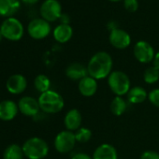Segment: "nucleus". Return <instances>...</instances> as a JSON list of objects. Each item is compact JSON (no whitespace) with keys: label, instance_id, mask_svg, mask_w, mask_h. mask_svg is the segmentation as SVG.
Returning <instances> with one entry per match:
<instances>
[{"label":"nucleus","instance_id":"nucleus-1","mask_svg":"<svg viewBox=\"0 0 159 159\" xmlns=\"http://www.w3.org/2000/svg\"><path fill=\"white\" fill-rule=\"evenodd\" d=\"M113 61L110 53L106 52H98L95 53L88 62L87 71L88 75L94 79L103 80L112 72Z\"/></svg>","mask_w":159,"mask_h":159},{"label":"nucleus","instance_id":"nucleus-2","mask_svg":"<svg viewBox=\"0 0 159 159\" xmlns=\"http://www.w3.org/2000/svg\"><path fill=\"white\" fill-rule=\"evenodd\" d=\"M39 104L42 111L46 113H57L63 110L65 101L59 93L53 90H49L40 94L39 98Z\"/></svg>","mask_w":159,"mask_h":159},{"label":"nucleus","instance_id":"nucleus-3","mask_svg":"<svg viewBox=\"0 0 159 159\" xmlns=\"http://www.w3.org/2000/svg\"><path fill=\"white\" fill-rule=\"evenodd\" d=\"M25 156L29 159H43L49 152L48 143L38 137L28 139L22 146Z\"/></svg>","mask_w":159,"mask_h":159},{"label":"nucleus","instance_id":"nucleus-4","mask_svg":"<svg viewBox=\"0 0 159 159\" xmlns=\"http://www.w3.org/2000/svg\"><path fill=\"white\" fill-rule=\"evenodd\" d=\"M108 84L110 89L116 97L127 95L130 88V79L123 71L114 70L108 77Z\"/></svg>","mask_w":159,"mask_h":159},{"label":"nucleus","instance_id":"nucleus-5","mask_svg":"<svg viewBox=\"0 0 159 159\" xmlns=\"http://www.w3.org/2000/svg\"><path fill=\"white\" fill-rule=\"evenodd\" d=\"M0 30L5 39L12 41L20 40L25 32L23 24L18 19L13 17L6 19L0 26Z\"/></svg>","mask_w":159,"mask_h":159},{"label":"nucleus","instance_id":"nucleus-6","mask_svg":"<svg viewBox=\"0 0 159 159\" xmlns=\"http://www.w3.org/2000/svg\"><path fill=\"white\" fill-rule=\"evenodd\" d=\"M75 133L64 130L57 134L54 139V148L60 153H67L73 150L76 144Z\"/></svg>","mask_w":159,"mask_h":159},{"label":"nucleus","instance_id":"nucleus-7","mask_svg":"<svg viewBox=\"0 0 159 159\" xmlns=\"http://www.w3.org/2000/svg\"><path fill=\"white\" fill-rule=\"evenodd\" d=\"M40 15L47 22H54L62 15V7L57 0H45L40 6Z\"/></svg>","mask_w":159,"mask_h":159},{"label":"nucleus","instance_id":"nucleus-8","mask_svg":"<svg viewBox=\"0 0 159 159\" xmlns=\"http://www.w3.org/2000/svg\"><path fill=\"white\" fill-rule=\"evenodd\" d=\"M27 31L31 38L35 39H43L49 36L51 32V25L46 20L37 18L29 23Z\"/></svg>","mask_w":159,"mask_h":159},{"label":"nucleus","instance_id":"nucleus-9","mask_svg":"<svg viewBox=\"0 0 159 159\" xmlns=\"http://www.w3.org/2000/svg\"><path fill=\"white\" fill-rule=\"evenodd\" d=\"M134 56L141 64H148L153 61L155 53L152 46L144 40L138 41L134 46Z\"/></svg>","mask_w":159,"mask_h":159},{"label":"nucleus","instance_id":"nucleus-10","mask_svg":"<svg viewBox=\"0 0 159 159\" xmlns=\"http://www.w3.org/2000/svg\"><path fill=\"white\" fill-rule=\"evenodd\" d=\"M109 40L111 46L119 50H124L127 48L131 43L130 35L126 31L120 28H115L111 31Z\"/></svg>","mask_w":159,"mask_h":159},{"label":"nucleus","instance_id":"nucleus-11","mask_svg":"<svg viewBox=\"0 0 159 159\" xmlns=\"http://www.w3.org/2000/svg\"><path fill=\"white\" fill-rule=\"evenodd\" d=\"M19 111L25 116L33 117L36 116L40 108L39 104V100L32 97H24L18 102Z\"/></svg>","mask_w":159,"mask_h":159},{"label":"nucleus","instance_id":"nucleus-12","mask_svg":"<svg viewBox=\"0 0 159 159\" xmlns=\"http://www.w3.org/2000/svg\"><path fill=\"white\" fill-rule=\"evenodd\" d=\"M7 90L13 95H19L25 92L27 87V81L25 76L21 74L11 75L6 84Z\"/></svg>","mask_w":159,"mask_h":159},{"label":"nucleus","instance_id":"nucleus-13","mask_svg":"<svg viewBox=\"0 0 159 159\" xmlns=\"http://www.w3.org/2000/svg\"><path fill=\"white\" fill-rule=\"evenodd\" d=\"M82 121H83V116L82 113L80 112V111L77 109H72L68 111L65 115L64 124L66 130L74 132L81 127Z\"/></svg>","mask_w":159,"mask_h":159},{"label":"nucleus","instance_id":"nucleus-14","mask_svg":"<svg viewBox=\"0 0 159 159\" xmlns=\"http://www.w3.org/2000/svg\"><path fill=\"white\" fill-rule=\"evenodd\" d=\"M78 89H79V92L81 93V95L85 98L93 97L98 91L97 80L90 77L89 75L86 76L85 78L82 79L81 81L79 82Z\"/></svg>","mask_w":159,"mask_h":159},{"label":"nucleus","instance_id":"nucleus-15","mask_svg":"<svg viewBox=\"0 0 159 159\" xmlns=\"http://www.w3.org/2000/svg\"><path fill=\"white\" fill-rule=\"evenodd\" d=\"M19 111L18 105L12 100H3L0 102V120L11 121Z\"/></svg>","mask_w":159,"mask_h":159},{"label":"nucleus","instance_id":"nucleus-16","mask_svg":"<svg viewBox=\"0 0 159 159\" xmlns=\"http://www.w3.org/2000/svg\"><path fill=\"white\" fill-rule=\"evenodd\" d=\"M66 75L72 81H81L82 79L88 76L87 66L81 63H72L66 68Z\"/></svg>","mask_w":159,"mask_h":159},{"label":"nucleus","instance_id":"nucleus-17","mask_svg":"<svg viewBox=\"0 0 159 159\" xmlns=\"http://www.w3.org/2000/svg\"><path fill=\"white\" fill-rule=\"evenodd\" d=\"M93 159H118V153L111 144L103 143L95 150Z\"/></svg>","mask_w":159,"mask_h":159},{"label":"nucleus","instance_id":"nucleus-18","mask_svg":"<svg viewBox=\"0 0 159 159\" xmlns=\"http://www.w3.org/2000/svg\"><path fill=\"white\" fill-rule=\"evenodd\" d=\"M73 29L69 25L61 24L53 30V38L59 43H66L72 38Z\"/></svg>","mask_w":159,"mask_h":159},{"label":"nucleus","instance_id":"nucleus-19","mask_svg":"<svg viewBox=\"0 0 159 159\" xmlns=\"http://www.w3.org/2000/svg\"><path fill=\"white\" fill-rule=\"evenodd\" d=\"M20 9V0H0V16L11 17Z\"/></svg>","mask_w":159,"mask_h":159},{"label":"nucleus","instance_id":"nucleus-20","mask_svg":"<svg viewBox=\"0 0 159 159\" xmlns=\"http://www.w3.org/2000/svg\"><path fill=\"white\" fill-rule=\"evenodd\" d=\"M148 98V94L146 90L140 86L133 87L129 90L127 94V100L131 104H140Z\"/></svg>","mask_w":159,"mask_h":159},{"label":"nucleus","instance_id":"nucleus-21","mask_svg":"<svg viewBox=\"0 0 159 159\" xmlns=\"http://www.w3.org/2000/svg\"><path fill=\"white\" fill-rule=\"evenodd\" d=\"M111 111L115 116H121L123 115L126 109H127V103L122 97H115L111 103Z\"/></svg>","mask_w":159,"mask_h":159},{"label":"nucleus","instance_id":"nucleus-22","mask_svg":"<svg viewBox=\"0 0 159 159\" xmlns=\"http://www.w3.org/2000/svg\"><path fill=\"white\" fill-rule=\"evenodd\" d=\"M25 156L23 148L18 144H11L3 153V159H23Z\"/></svg>","mask_w":159,"mask_h":159},{"label":"nucleus","instance_id":"nucleus-23","mask_svg":"<svg viewBox=\"0 0 159 159\" xmlns=\"http://www.w3.org/2000/svg\"><path fill=\"white\" fill-rule=\"evenodd\" d=\"M34 85H35V88L37 89V91H39L40 94H42V93H45L50 90L51 81L46 75L39 74L35 78Z\"/></svg>","mask_w":159,"mask_h":159},{"label":"nucleus","instance_id":"nucleus-24","mask_svg":"<svg viewBox=\"0 0 159 159\" xmlns=\"http://www.w3.org/2000/svg\"><path fill=\"white\" fill-rule=\"evenodd\" d=\"M143 80L148 84H153L159 80V69L154 66L145 69L143 73Z\"/></svg>","mask_w":159,"mask_h":159},{"label":"nucleus","instance_id":"nucleus-25","mask_svg":"<svg viewBox=\"0 0 159 159\" xmlns=\"http://www.w3.org/2000/svg\"><path fill=\"white\" fill-rule=\"evenodd\" d=\"M75 138L79 143H86L92 138V131L87 127H80L75 133Z\"/></svg>","mask_w":159,"mask_h":159},{"label":"nucleus","instance_id":"nucleus-26","mask_svg":"<svg viewBox=\"0 0 159 159\" xmlns=\"http://www.w3.org/2000/svg\"><path fill=\"white\" fill-rule=\"evenodd\" d=\"M148 99L153 106L159 108V88L152 90L148 94Z\"/></svg>","mask_w":159,"mask_h":159},{"label":"nucleus","instance_id":"nucleus-27","mask_svg":"<svg viewBox=\"0 0 159 159\" xmlns=\"http://www.w3.org/2000/svg\"><path fill=\"white\" fill-rule=\"evenodd\" d=\"M124 6L126 11L135 12L139 8V2L138 0H124Z\"/></svg>","mask_w":159,"mask_h":159},{"label":"nucleus","instance_id":"nucleus-28","mask_svg":"<svg viewBox=\"0 0 159 159\" xmlns=\"http://www.w3.org/2000/svg\"><path fill=\"white\" fill-rule=\"evenodd\" d=\"M140 159H159V153L155 151H145L140 155Z\"/></svg>","mask_w":159,"mask_h":159},{"label":"nucleus","instance_id":"nucleus-29","mask_svg":"<svg viewBox=\"0 0 159 159\" xmlns=\"http://www.w3.org/2000/svg\"><path fill=\"white\" fill-rule=\"evenodd\" d=\"M71 159H93V157H91L89 154L84 152H78L74 154Z\"/></svg>","mask_w":159,"mask_h":159},{"label":"nucleus","instance_id":"nucleus-30","mask_svg":"<svg viewBox=\"0 0 159 159\" xmlns=\"http://www.w3.org/2000/svg\"><path fill=\"white\" fill-rule=\"evenodd\" d=\"M153 66L159 69V52L157 53H155V56L153 59Z\"/></svg>","mask_w":159,"mask_h":159},{"label":"nucleus","instance_id":"nucleus-31","mask_svg":"<svg viewBox=\"0 0 159 159\" xmlns=\"http://www.w3.org/2000/svg\"><path fill=\"white\" fill-rule=\"evenodd\" d=\"M60 21H62V24H65V25H68V17L66 15H64L62 14L61 17H60Z\"/></svg>","mask_w":159,"mask_h":159},{"label":"nucleus","instance_id":"nucleus-32","mask_svg":"<svg viewBox=\"0 0 159 159\" xmlns=\"http://www.w3.org/2000/svg\"><path fill=\"white\" fill-rule=\"evenodd\" d=\"M22 1H23L24 3L27 4V5H33V4L37 3V2L39 1V0H22Z\"/></svg>","mask_w":159,"mask_h":159},{"label":"nucleus","instance_id":"nucleus-33","mask_svg":"<svg viewBox=\"0 0 159 159\" xmlns=\"http://www.w3.org/2000/svg\"><path fill=\"white\" fill-rule=\"evenodd\" d=\"M3 38H4V37H3V35H2V32H1V30H0V41L2 40Z\"/></svg>","mask_w":159,"mask_h":159},{"label":"nucleus","instance_id":"nucleus-34","mask_svg":"<svg viewBox=\"0 0 159 159\" xmlns=\"http://www.w3.org/2000/svg\"><path fill=\"white\" fill-rule=\"evenodd\" d=\"M109 1H111V2H119L121 0H109Z\"/></svg>","mask_w":159,"mask_h":159}]
</instances>
